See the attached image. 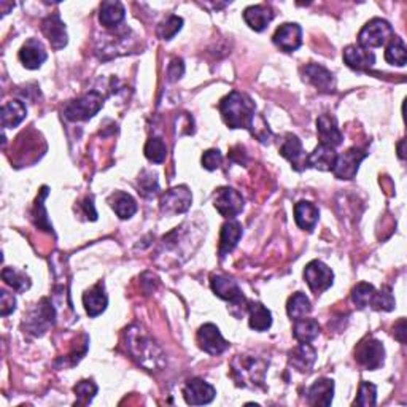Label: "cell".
<instances>
[{"instance_id":"obj_28","label":"cell","mask_w":407,"mask_h":407,"mask_svg":"<svg viewBox=\"0 0 407 407\" xmlns=\"http://www.w3.org/2000/svg\"><path fill=\"white\" fill-rule=\"evenodd\" d=\"M240 237H242V224L239 222H228L223 224L222 234H219V256L226 255L236 249Z\"/></svg>"},{"instance_id":"obj_35","label":"cell","mask_w":407,"mask_h":407,"mask_svg":"<svg viewBox=\"0 0 407 407\" xmlns=\"http://www.w3.org/2000/svg\"><path fill=\"white\" fill-rule=\"evenodd\" d=\"M286 312H288V317L293 320V322L307 317L312 312V304L309 301V298H307L301 291L295 293V295L288 299Z\"/></svg>"},{"instance_id":"obj_5","label":"cell","mask_w":407,"mask_h":407,"mask_svg":"<svg viewBox=\"0 0 407 407\" xmlns=\"http://www.w3.org/2000/svg\"><path fill=\"white\" fill-rule=\"evenodd\" d=\"M393 37H395V31H393L391 24L382 18H374L359 31L358 46L366 50L380 48V46L389 43Z\"/></svg>"},{"instance_id":"obj_34","label":"cell","mask_w":407,"mask_h":407,"mask_svg":"<svg viewBox=\"0 0 407 407\" xmlns=\"http://www.w3.org/2000/svg\"><path fill=\"white\" fill-rule=\"evenodd\" d=\"M320 335V325L317 320L313 318H301L295 322V328H293V336L298 342L310 344L312 340H315Z\"/></svg>"},{"instance_id":"obj_6","label":"cell","mask_w":407,"mask_h":407,"mask_svg":"<svg viewBox=\"0 0 407 407\" xmlns=\"http://www.w3.org/2000/svg\"><path fill=\"white\" fill-rule=\"evenodd\" d=\"M104 96L99 91H91L88 94L75 99L64 107V116L69 121H86L102 109Z\"/></svg>"},{"instance_id":"obj_32","label":"cell","mask_w":407,"mask_h":407,"mask_svg":"<svg viewBox=\"0 0 407 407\" xmlns=\"http://www.w3.org/2000/svg\"><path fill=\"white\" fill-rule=\"evenodd\" d=\"M126 10L121 2H102L101 11H99V21L107 29L116 28L124 21Z\"/></svg>"},{"instance_id":"obj_10","label":"cell","mask_w":407,"mask_h":407,"mask_svg":"<svg viewBox=\"0 0 407 407\" xmlns=\"http://www.w3.org/2000/svg\"><path fill=\"white\" fill-rule=\"evenodd\" d=\"M55 318H56L55 307H53L48 299H42V301L37 304L36 309L26 317L24 320L26 330L34 332L36 336H42L50 326L55 325Z\"/></svg>"},{"instance_id":"obj_3","label":"cell","mask_w":407,"mask_h":407,"mask_svg":"<svg viewBox=\"0 0 407 407\" xmlns=\"http://www.w3.org/2000/svg\"><path fill=\"white\" fill-rule=\"evenodd\" d=\"M231 369L232 377L239 385L246 386V389H258L264 384L268 362L253 355H237L231 362Z\"/></svg>"},{"instance_id":"obj_30","label":"cell","mask_w":407,"mask_h":407,"mask_svg":"<svg viewBox=\"0 0 407 407\" xmlns=\"http://www.w3.org/2000/svg\"><path fill=\"white\" fill-rule=\"evenodd\" d=\"M320 212L312 202L301 201L295 205V222L299 228L312 232L318 223Z\"/></svg>"},{"instance_id":"obj_9","label":"cell","mask_w":407,"mask_h":407,"mask_svg":"<svg viewBox=\"0 0 407 407\" xmlns=\"http://www.w3.org/2000/svg\"><path fill=\"white\" fill-rule=\"evenodd\" d=\"M304 278L315 295H322L323 291L331 288L332 282H335V272L325 263L313 259V261L305 266Z\"/></svg>"},{"instance_id":"obj_24","label":"cell","mask_w":407,"mask_h":407,"mask_svg":"<svg viewBox=\"0 0 407 407\" xmlns=\"http://www.w3.org/2000/svg\"><path fill=\"white\" fill-rule=\"evenodd\" d=\"M288 362L290 366L299 372H310L317 362V352L310 344L299 342V345L288 353Z\"/></svg>"},{"instance_id":"obj_7","label":"cell","mask_w":407,"mask_h":407,"mask_svg":"<svg viewBox=\"0 0 407 407\" xmlns=\"http://www.w3.org/2000/svg\"><path fill=\"white\" fill-rule=\"evenodd\" d=\"M355 359L358 364H362L364 369L376 371L384 364L385 359V349L380 340L366 337L357 345L355 349Z\"/></svg>"},{"instance_id":"obj_23","label":"cell","mask_w":407,"mask_h":407,"mask_svg":"<svg viewBox=\"0 0 407 407\" xmlns=\"http://www.w3.org/2000/svg\"><path fill=\"white\" fill-rule=\"evenodd\" d=\"M280 155H282L286 161L291 163L295 170H303L304 168H307V156L304 155L303 143L295 134H286L282 146H280Z\"/></svg>"},{"instance_id":"obj_45","label":"cell","mask_w":407,"mask_h":407,"mask_svg":"<svg viewBox=\"0 0 407 407\" xmlns=\"http://www.w3.org/2000/svg\"><path fill=\"white\" fill-rule=\"evenodd\" d=\"M183 72H185V65H183V61L182 59H178L175 58L173 61L169 64V69H168V77L170 82H175V80H178L180 77L183 75Z\"/></svg>"},{"instance_id":"obj_15","label":"cell","mask_w":407,"mask_h":407,"mask_svg":"<svg viewBox=\"0 0 407 407\" xmlns=\"http://www.w3.org/2000/svg\"><path fill=\"white\" fill-rule=\"evenodd\" d=\"M272 42L285 53L296 51L303 45V29L296 23H285L276 31Z\"/></svg>"},{"instance_id":"obj_36","label":"cell","mask_w":407,"mask_h":407,"mask_svg":"<svg viewBox=\"0 0 407 407\" xmlns=\"http://www.w3.org/2000/svg\"><path fill=\"white\" fill-rule=\"evenodd\" d=\"M385 61L391 65L404 67L406 63H407V53H406V43H404L403 38L393 37L390 42L386 43Z\"/></svg>"},{"instance_id":"obj_40","label":"cell","mask_w":407,"mask_h":407,"mask_svg":"<svg viewBox=\"0 0 407 407\" xmlns=\"http://www.w3.org/2000/svg\"><path fill=\"white\" fill-rule=\"evenodd\" d=\"M139 190L142 192V196L145 197H153L159 190L158 177L156 173H153L150 170H143L139 177Z\"/></svg>"},{"instance_id":"obj_2","label":"cell","mask_w":407,"mask_h":407,"mask_svg":"<svg viewBox=\"0 0 407 407\" xmlns=\"http://www.w3.org/2000/svg\"><path fill=\"white\" fill-rule=\"evenodd\" d=\"M126 347H128V352L132 358L137 359L139 364L145 366L146 369L153 371L161 368L164 364V355L161 349L137 325L126 330Z\"/></svg>"},{"instance_id":"obj_25","label":"cell","mask_w":407,"mask_h":407,"mask_svg":"<svg viewBox=\"0 0 407 407\" xmlns=\"http://www.w3.org/2000/svg\"><path fill=\"white\" fill-rule=\"evenodd\" d=\"M337 159V153L332 146L320 143L305 159L307 168H313L318 170H332Z\"/></svg>"},{"instance_id":"obj_41","label":"cell","mask_w":407,"mask_h":407,"mask_svg":"<svg viewBox=\"0 0 407 407\" xmlns=\"http://www.w3.org/2000/svg\"><path fill=\"white\" fill-rule=\"evenodd\" d=\"M182 26H183V19L180 16L172 15L165 19V21L159 24L158 36H159V38H163V40H172L178 34L180 29H182Z\"/></svg>"},{"instance_id":"obj_39","label":"cell","mask_w":407,"mask_h":407,"mask_svg":"<svg viewBox=\"0 0 407 407\" xmlns=\"http://www.w3.org/2000/svg\"><path fill=\"white\" fill-rule=\"evenodd\" d=\"M73 391L77 395V404L86 406L92 401V398L97 393V385L92 382V380H82L75 386H73Z\"/></svg>"},{"instance_id":"obj_31","label":"cell","mask_w":407,"mask_h":407,"mask_svg":"<svg viewBox=\"0 0 407 407\" xmlns=\"http://www.w3.org/2000/svg\"><path fill=\"white\" fill-rule=\"evenodd\" d=\"M0 115H2L4 128L13 129L23 123V119L28 115V109H26V105L21 101L13 99V101L4 104Z\"/></svg>"},{"instance_id":"obj_8","label":"cell","mask_w":407,"mask_h":407,"mask_svg":"<svg viewBox=\"0 0 407 407\" xmlns=\"http://www.w3.org/2000/svg\"><path fill=\"white\" fill-rule=\"evenodd\" d=\"M210 286L212 291L215 293L219 299L231 303L232 307H239V309L246 310V304H249V301H246L245 296L242 295V291H240L236 280L222 276V273H217V276H212Z\"/></svg>"},{"instance_id":"obj_21","label":"cell","mask_w":407,"mask_h":407,"mask_svg":"<svg viewBox=\"0 0 407 407\" xmlns=\"http://www.w3.org/2000/svg\"><path fill=\"white\" fill-rule=\"evenodd\" d=\"M344 61L353 70H368L376 64V55L371 50L362 48L358 45H350L344 50Z\"/></svg>"},{"instance_id":"obj_11","label":"cell","mask_w":407,"mask_h":407,"mask_svg":"<svg viewBox=\"0 0 407 407\" xmlns=\"http://www.w3.org/2000/svg\"><path fill=\"white\" fill-rule=\"evenodd\" d=\"M217 212L224 218H236L240 212L244 210V197L239 191L229 186H222L215 192L213 199Z\"/></svg>"},{"instance_id":"obj_14","label":"cell","mask_w":407,"mask_h":407,"mask_svg":"<svg viewBox=\"0 0 407 407\" xmlns=\"http://www.w3.org/2000/svg\"><path fill=\"white\" fill-rule=\"evenodd\" d=\"M197 344L201 349L209 353V355H222V353L228 349L229 344L226 342L222 332L213 323H205L197 331Z\"/></svg>"},{"instance_id":"obj_1","label":"cell","mask_w":407,"mask_h":407,"mask_svg":"<svg viewBox=\"0 0 407 407\" xmlns=\"http://www.w3.org/2000/svg\"><path fill=\"white\" fill-rule=\"evenodd\" d=\"M256 105L244 92L232 91L219 102L223 121L231 129H251L255 123Z\"/></svg>"},{"instance_id":"obj_4","label":"cell","mask_w":407,"mask_h":407,"mask_svg":"<svg viewBox=\"0 0 407 407\" xmlns=\"http://www.w3.org/2000/svg\"><path fill=\"white\" fill-rule=\"evenodd\" d=\"M352 299L357 304L358 309H364V307H374L377 310L390 312L395 309L396 301L393 298V293L390 286H382V290L377 291L369 283H358L352 291Z\"/></svg>"},{"instance_id":"obj_27","label":"cell","mask_w":407,"mask_h":407,"mask_svg":"<svg viewBox=\"0 0 407 407\" xmlns=\"http://www.w3.org/2000/svg\"><path fill=\"white\" fill-rule=\"evenodd\" d=\"M245 23L250 26V29L261 32L268 28L273 19V13L268 5H251L244 11Z\"/></svg>"},{"instance_id":"obj_43","label":"cell","mask_w":407,"mask_h":407,"mask_svg":"<svg viewBox=\"0 0 407 407\" xmlns=\"http://www.w3.org/2000/svg\"><path fill=\"white\" fill-rule=\"evenodd\" d=\"M223 163V155L219 150H207L202 155V165L207 170H217Z\"/></svg>"},{"instance_id":"obj_44","label":"cell","mask_w":407,"mask_h":407,"mask_svg":"<svg viewBox=\"0 0 407 407\" xmlns=\"http://www.w3.org/2000/svg\"><path fill=\"white\" fill-rule=\"evenodd\" d=\"M0 298H2V315H10V313L16 309V298L6 290L0 291Z\"/></svg>"},{"instance_id":"obj_16","label":"cell","mask_w":407,"mask_h":407,"mask_svg":"<svg viewBox=\"0 0 407 407\" xmlns=\"http://www.w3.org/2000/svg\"><path fill=\"white\" fill-rule=\"evenodd\" d=\"M217 395V390L202 379H191L183 389L185 401L191 406L210 404Z\"/></svg>"},{"instance_id":"obj_37","label":"cell","mask_w":407,"mask_h":407,"mask_svg":"<svg viewBox=\"0 0 407 407\" xmlns=\"http://www.w3.org/2000/svg\"><path fill=\"white\" fill-rule=\"evenodd\" d=\"M2 278L6 285H10L18 293L29 290L31 286V278L24 272L16 271L15 268H5L2 271Z\"/></svg>"},{"instance_id":"obj_26","label":"cell","mask_w":407,"mask_h":407,"mask_svg":"<svg viewBox=\"0 0 407 407\" xmlns=\"http://www.w3.org/2000/svg\"><path fill=\"white\" fill-rule=\"evenodd\" d=\"M107 304H109V298L105 295L102 282H99L83 295V305L88 315L92 318L101 315L107 309Z\"/></svg>"},{"instance_id":"obj_47","label":"cell","mask_w":407,"mask_h":407,"mask_svg":"<svg viewBox=\"0 0 407 407\" xmlns=\"http://www.w3.org/2000/svg\"><path fill=\"white\" fill-rule=\"evenodd\" d=\"M83 207H85V210H86V215H89V212H91L92 217L97 218V213L94 210V204H92V197H86L85 202H83Z\"/></svg>"},{"instance_id":"obj_17","label":"cell","mask_w":407,"mask_h":407,"mask_svg":"<svg viewBox=\"0 0 407 407\" xmlns=\"http://www.w3.org/2000/svg\"><path fill=\"white\" fill-rule=\"evenodd\" d=\"M304 82L312 85L313 88H317L322 92H331L336 88V80L335 75L328 70L325 69L323 65L320 64H307L305 67L301 70Z\"/></svg>"},{"instance_id":"obj_22","label":"cell","mask_w":407,"mask_h":407,"mask_svg":"<svg viewBox=\"0 0 407 407\" xmlns=\"http://www.w3.org/2000/svg\"><path fill=\"white\" fill-rule=\"evenodd\" d=\"M317 132H318V137H320V143L332 146V148H336V146L342 143V140H344L342 134H340V131L337 128L336 118L328 115V113H325V115L318 116Z\"/></svg>"},{"instance_id":"obj_12","label":"cell","mask_w":407,"mask_h":407,"mask_svg":"<svg viewBox=\"0 0 407 407\" xmlns=\"http://www.w3.org/2000/svg\"><path fill=\"white\" fill-rule=\"evenodd\" d=\"M192 196L188 186H177L165 191L159 201L161 212L165 215H178V213H185L191 207Z\"/></svg>"},{"instance_id":"obj_13","label":"cell","mask_w":407,"mask_h":407,"mask_svg":"<svg viewBox=\"0 0 407 407\" xmlns=\"http://www.w3.org/2000/svg\"><path fill=\"white\" fill-rule=\"evenodd\" d=\"M368 156V153L359 148H350L347 150L342 155H337L336 164L332 168V173L339 180H352L355 178L357 172L359 169V164L363 163V159Z\"/></svg>"},{"instance_id":"obj_38","label":"cell","mask_w":407,"mask_h":407,"mask_svg":"<svg viewBox=\"0 0 407 407\" xmlns=\"http://www.w3.org/2000/svg\"><path fill=\"white\" fill-rule=\"evenodd\" d=\"M143 151L146 159L155 164L164 163L165 156H168V146H165L161 137H151L148 142H146Z\"/></svg>"},{"instance_id":"obj_46","label":"cell","mask_w":407,"mask_h":407,"mask_svg":"<svg viewBox=\"0 0 407 407\" xmlns=\"http://www.w3.org/2000/svg\"><path fill=\"white\" fill-rule=\"evenodd\" d=\"M395 337L399 340V342H406V322L404 318H401L398 322V325H395Z\"/></svg>"},{"instance_id":"obj_18","label":"cell","mask_w":407,"mask_h":407,"mask_svg":"<svg viewBox=\"0 0 407 407\" xmlns=\"http://www.w3.org/2000/svg\"><path fill=\"white\" fill-rule=\"evenodd\" d=\"M42 32L48 38L53 50H63L67 45V31H65V24L58 13L43 19Z\"/></svg>"},{"instance_id":"obj_42","label":"cell","mask_w":407,"mask_h":407,"mask_svg":"<svg viewBox=\"0 0 407 407\" xmlns=\"http://www.w3.org/2000/svg\"><path fill=\"white\" fill-rule=\"evenodd\" d=\"M376 403H377V386L369 382H363L359 385L355 404L368 407V406H376Z\"/></svg>"},{"instance_id":"obj_48","label":"cell","mask_w":407,"mask_h":407,"mask_svg":"<svg viewBox=\"0 0 407 407\" xmlns=\"http://www.w3.org/2000/svg\"><path fill=\"white\" fill-rule=\"evenodd\" d=\"M403 145H404V140L401 143H399V158L404 159V153H403Z\"/></svg>"},{"instance_id":"obj_20","label":"cell","mask_w":407,"mask_h":407,"mask_svg":"<svg viewBox=\"0 0 407 407\" xmlns=\"http://www.w3.org/2000/svg\"><path fill=\"white\" fill-rule=\"evenodd\" d=\"M335 396V382L331 379H318L307 390V403L310 406L328 407Z\"/></svg>"},{"instance_id":"obj_19","label":"cell","mask_w":407,"mask_h":407,"mask_svg":"<svg viewBox=\"0 0 407 407\" xmlns=\"http://www.w3.org/2000/svg\"><path fill=\"white\" fill-rule=\"evenodd\" d=\"M18 58L26 69L36 70L42 67V64L46 61L48 55H46L42 42H38L37 38H29L28 42L21 46V50H19Z\"/></svg>"},{"instance_id":"obj_33","label":"cell","mask_w":407,"mask_h":407,"mask_svg":"<svg viewBox=\"0 0 407 407\" xmlns=\"http://www.w3.org/2000/svg\"><path fill=\"white\" fill-rule=\"evenodd\" d=\"M109 202L112 205V209L115 210L116 215L121 219H129L131 217H134L137 212L136 199L131 195H128V192H123V191L113 192L109 199Z\"/></svg>"},{"instance_id":"obj_29","label":"cell","mask_w":407,"mask_h":407,"mask_svg":"<svg viewBox=\"0 0 407 407\" xmlns=\"http://www.w3.org/2000/svg\"><path fill=\"white\" fill-rule=\"evenodd\" d=\"M246 312H249V325L251 330L258 332L268 331L272 326V313L261 303H249L246 304Z\"/></svg>"}]
</instances>
